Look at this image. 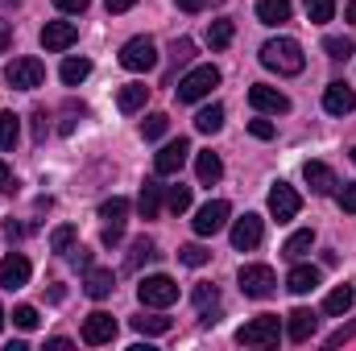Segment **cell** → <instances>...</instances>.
<instances>
[{
  "label": "cell",
  "mask_w": 356,
  "mask_h": 351,
  "mask_svg": "<svg viewBox=\"0 0 356 351\" xmlns=\"http://www.w3.org/2000/svg\"><path fill=\"white\" fill-rule=\"evenodd\" d=\"M298 207H302V198H298V190H294V186L277 182V186L269 190V215H273L277 223H290V219L298 215Z\"/></svg>",
  "instance_id": "cell-12"
},
{
  "label": "cell",
  "mask_w": 356,
  "mask_h": 351,
  "mask_svg": "<svg viewBox=\"0 0 356 351\" xmlns=\"http://www.w3.org/2000/svg\"><path fill=\"white\" fill-rule=\"evenodd\" d=\"M137 298H141V306H149V310H166V306H175L178 302V281L175 277H166V273L141 277Z\"/></svg>",
  "instance_id": "cell-3"
},
{
  "label": "cell",
  "mask_w": 356,
  "mask_h": 351,
  "mask_svg": "<svg viewBox=\"0 0 356 351\" xmlns=\"http://www.w3.org/2000/svg\"><path fill=\"white\" fill-rule=\"evenodd\" d=\"M344 17H348V21H353V25H356V0H353V4H348V8H344Z\"/></svg>",
  "instance_id": "cell-54"
},
{
  "label": "cell",
  "mask_w": 356,
  "mask_h": 351,
  "mask_svg": "<svg viewBox=\"0 0 356 351\" xmlns=\"http://www.w3.org/2000/svg\"><path fill=\"white\" fill-rule=\"evenodd\" d=\"M236 281H241V293L245 298H257V302H266V298L277 293V277H273L269 264H245L236 273Z\"/></svg>",
  "instance_id": "cell-6"
},
{
  "label": "cell",
  "mask_w": 356,
  "mask_h": 351,
  "mask_svg": "<svg viewBox=\"0 0 356 351\" xmlns=\"http://www.w3.org/2000/svg\"><path fill=\"white\" fill-rule=\"evenodd\" d=\"M46 132H50V116H46V108H33V141L42 145Z\"/></svg>",
  "instance_id": "cell-42"
},
{
  "label": "cell",
  "mask_w": 356,
  "mask_h": 351,
  "mask_svg": "<svg viewBox=\"0 0 356 351\" xmlns=\"http://www.w3.org/2000/svg\"><path fill=\"white\" fill-rule=\"evenodd\" d=\"M133 331H137V335H166V331H170V318H162V314H141V318H133Z\"/></svg>",
  "instance_id": "cell-31"
},
{
  "label": "cell",
  "mask_w": 356,
  "mask_h": 351,
  "mask_svg": "<svg viewBox=\"0 0 356 351\" xmlns=\"http://www.w3.org/2000/svg\"><path fill=\"white\" fill-rule=\"evenodd\" d=\"M112 289H116L112 268H88V277H83V293H88V298L104 302V298H112Z\"/></svg>",
  "instance_id": "cell-18"
},
{
  "label": "cell",
  "mask_w": 356,
  "mask_h": 351,
  "mask_svg": "<svg viewBox=\"0 0 356 351\" xmlns=\"http://www.w3.org/2000/svg\"><path fill=\"white\" fill-rule=\"evenodd\" d=\"M166 207L182 215V211H191V186H170V194H166Z\"/></svg>",
  "instance_id": "cell-40"
},
{
  "label": "cell",
  "mask_w": 356,
  "mask_h": 351,
  "mask_svg": "<svg viewBox=\"0 0 356 351\" xmlns=\"http://www.w3.org/2000/svg\"><path fill=\"white\" fill-rule=\"evenodd\" d=\"M353 162H356V149H353Z\"/></svg>",
  "instance_id": "cell-56"
},
{
  "label": "cell",
  "mask_w": 356,
  "mask_h": 351,
  "mask_svg": "<svg viewBox=\"0 0 356 351\" xmlns=\"http://www.w3.org/2000/svg\"><path fill=\"white\" fill-rule=\"evenodd\" d=\"M4 83L13 91H33L46 83V67L38 62V58H13L8 67H4Z\"/></svg>",
  "instance_id": "cell-7"
},
{
  "label": "cell",
  "mask_w": 356,
  "mask_h": 351,
  "mask_svg": "<svg viewBox=\"0 0 356 351\" xmlns=\"http://www.w3.org/2000/svg\"><path fill=\"white\" fill-rule=\"evenodd\" d=\"M186 157H191V141H186V137H178V141H166V145L154 153V174H158V178L178 174V170L186 166Z\"/></svg>",
  "instance_id": "cell-8"
},
{
  "label": "cell",
  "mask_w": 356,
  "mask_h": 351,
  "mask_svg": "<svg viewBox=\"0 0 356 351\" xmlns=\"http://www.w3.org/2000/svg\"><path fill=\"white\" fill-rule=\"evenodd\" d=\"M311 244H315V232H311V228H302V232H294V236L282 244V252H286L290 261H302V257L311 252Z\"/></svg>",
  "instance_id": "cell-27"
},
{
  "label": "cell",
  "mask_w": 356,
  "mask_h": 351,
  "mask_svg": "<svg viewBox=\"0 0 356 351\" xmlns=\"http://www.w3.org/2000/svg\"><path fill=\"white\" fill-rule=\"evenodd\" d=\"M0 327H4V306H0Z\"/></svg>",
  "instance_id": "cell-55"
},
{
  "label": "cell",
  "mask_w": 356,
  "mask_h": 351,
  "mask_svg": "<svg viewBox=\"0 0 356 351\" xmlns=\"http://www.w3.org/2000/svg\"><path fill=\"white\" fill-rule=\"evenodd\" d=\"M137 211H141V219H158V211H162V186H158V182H145V186H141Z\"/></svg>",
  "instance_id": "cell-23"
},
{
  "label": "cell",
  "mask_w": 356,
  "mask_h": 351,
  "mask_svg": "<svg viewBox=\"0 0 356 351\" xmlns=\"http://www.w3.org/2000/svg\"><path fill=\"white\" fill-rule=\"evenodd\" d=\"M13 323H17L21 331H33L42 318H38V310H33V306H17V310H13Z\"/></svg>",
  "instance_id": "cell-41"
},
{
  "label": "cell",
  "mask_w": 356,
  "mask_h": 351,
  "mask_svg": "<svg viewBox=\"0 0 356 351\" xmlns=\"http://www.w3.org/2000/svg\"><path fill=\"white\" fill-rule=\"evenodd\" d=\"M120 240H124V232H120V223H108V228H104V248H116Z\"/></svg>",
  "instance_id": "cell-45"
},
{
  "label": "cell",
  "mask_w": 356,
  "mask_h": 351,
  "mask_svg": "<svg viewBox=\"0 0 356 351\" xmlns=\"http://www.w3.org/2000/svg\"><path fill=\"white\" fill-rule=\"evenodd\" d=\"M277 339H282V318L277 314H257L236 331L241 348H277Z\"/></svg>",
  "instance_id": "cell-2"
},
{
  "label": "cell",
  "mask_w": 356,
  "mask_h": 351,
  "mask_svg": "<svg viewBox=\"0 0 356 351\" xmlns=\"http://www.w3.org/2000/svg\"><path fill=\"white\" fill-rule=\"evenodd\" d=\"M353 335H356V323H353V327H340L336 335H327V348H340V343H348Z\"/></svg>",
  "instance_id": "cell-48"
},
{
  "label": "cell",
  "mask_w": 356,
  "mask_h": 351,
  "mask_svg": "<svg viewBox=\"0 0 356 351\" xmlns=\"http://www.w3.org/2000/svg\"><path fill=\"white\" fill-rule=\"evenodd\" d=\"M323 50H327V58H336V62H348V58H353V37H340V33H332V37H323Z\"/></svg>",
  "instance_id": "cell-32"
},
{
  "label": "cell",
  "mask_w": 356,
  "mask_h": 351,
  "mask_svg": "<svg viewBox=\"0 0 356 351\" xmlns=\"http://www.w3.org/2000/svg\"><path fill=\"white\" fill-rule=\"evenodd\" d=\"M4 236H8V240H17V236H21V223H13V219H4Z\"/></svg>",
  "instance_id": "cell-53"
},
{
  "label": "cell",
  "mask_w": 356,
  "mask_h": 351,
  "mask_svg": "<svg viewBox=\"0 0 356 351\" xmlns=\"http://www.w3.org/2000/svg\"><path fill=\"white\" fill-rule=\"evenodd\" d=\"M54 4H58L63 12H88V4H91V0H54Z\"/></svg>",
  "instance_id": "cell-50"
},
{
  "label": "cell",
  "mask_w": 356,
  "mask_h": 351,
  "mask_svg": "<svg viewBox=\"0 0 356 351\" xmlns=\"http://www.w3.org/2000/svg\"><path fill=\"white\" fill-rule=\"evenodd\" d=\"M58 75H63V83H67V87H79V83L91 75V62H88V58H75V54H71V58L63 62V71H58Z\"/></svg>",
  "instance_id": "cell-28"
},
{
  "label": "cell",
  "mask_w": 356,
  "mask_h": 351,
  "mask_svg": "<svg viewBox=\"0 0 356 351\" xmlns=\"http://www.w3.org/2000/svg\"><path fill=\"white\" fill-rule=\"evenodd\" d=\"M323 108L332 112V116H348L356 108V91L348 87V83H327V91H323Z\"/></svg>",
  "instance_id": "cell-17"
},
{
  "label": "cell",
  "mask_w": 356,
  "mask_h": 351,
  "mask_svg": "<svg viewBox=\"0 0 356 351\" xmlns=\"http://www.w3.org/2000/svg\"><path fill=\"white\" fill-rule=\"evenodd\" d=\"M340 211L356 215V182H344V190H340Z\"/></svg>",
  "instance_id": "cell-43"
},
{
  "label": "cell",
  "mask_w": 356,
  "mask_h": 351,
  "mask_svg": "<svg viewBox=\"0 0 356 351\" xmlns=\"http://www.w3.org/2000/svg\"><path fill=\"white\" fill-rule=\"evenodd\" d=\"M158 252H154V240L149 236H141V240H133V252H129V268H137L141 261H154Z\"/></svg>",
  "instance_id": "cell-38"
},
{
  "label": "cell",
  "mask_w": 356,
  "mask_h": 351,
  "mask_svg": "<svg viewBox=\"0 0 356 351\" xmlns=\"http://www.w3.org/2000/svg\"><path fill=\"white\" fill-rule=\"evenodd\" d=\"M261 236H266L261 215H241V219L232 223V248H236V252H253V248L261 244Z\"/></svg>",
  "instance_id": "cell-13"
},
{
  "label": "cell",
  "mask_w": 356,
  "mask_h": 351,
  "mask_svg": "<svg viewBox=\"0 0 356 351\" xmlns=\"http://www.w3.org/2000/svg\"><path fill=\"white\" fill-rule=\"evenodd\" d=\"M195 174H199L203 186H211V182L224 178V162H220L216 153H199V157H195Z\"/></svg>",
  "instance_id": "cell-25"
},
{
  "label": "cell",
  "mask_w": 356,
  "mask_h": 351,
  "mask_svg": "<svg viewBox=\"0 0 356 351\" xmlns=\"http://www.w3.org/2000/svg\"><path fill=\"white\" fill-rule=\"evenodd\" d=\"M79 42V25L75 21H46L42 25V46L50 50V54H63V50H71Z\"/></svg>",
  "instance_id": "cell-9"
},
{
  "label": "cell",
  "mask_w": 356,
  "mask_h": 351,
  "mask_svg": "<svg viewBox=\"0 0 356 351\" xmlns=\"http://www.w3.org/2000/svg\"><path fill=\"white\" fill-rule=\"evenodd\" d=\"M29 261L21 257V252H8L4 261H0V289H21L25 281H29Z\"/></svg>",
  "instance_id": "cell-16"
},
{
  "label": "cell",
  "mask_w": 356,
  "mask_h": 351,
  "mask_svg": "<svg viewBox=\"0 0 356 351\" xmlns=\"http://www.w3.org/2000/svg\"><path fill=\"white\" fill-rule=\"evenodd\" d=\"M67 257H71V264H75V268H83V273L91 268V252H88V248H71Z\"/></svg>",
  "instance_id": "cell-47"
},
{
  "label": "cell",
  "mask_w": 356,
  "mask_h": 351,
  "mask_svg": "<svg viewBox=\"0 0 356 351\" xmlns=\"http://www.w3.org/2000/svg\"><path fill=\"white\" fill-rule=\"evenodd\" d=\"M232 37H236V25H232V21H211V25H207V46H211V50H228Z\"/></svg>",
  "instance_id": "cell-26"
},
{
  "label": "cell",
  "mask_w": 356,
  "mask_h": 351,
  "mask_svg": "<svg viewBox=\"0 0 356 351\" xmlns=\"http://www.w3.org/2000/svg\"><path fill=\"white\" fill-rule=\"evenodd\" d=\"M356 302V289L353 285H340V289H332L327 293V302H323V314H332V318H340V314H348Z\"/></svg>",
  "instance_id": "cell-24"
},
{
  "label": "cell",
  "mask_w": 356,
  "mask_h": 351,
  "mask_svg": "<svg viewBox=\"0 0 356 351\" xmlns=\"http://www.w3.org/2000/svg\"><path fill=\"white\" fill-rule=\"evenodd\" d=\"M195 306H199L203 314H211V310L220 306V289H216V285H199V289H195Z\"/></svg>",
  "instance_id": "cell-39"
},
{
  "label": "cell",
  "mask_w": 356,
  "mask_h": 351,
  "mask_svg": "<svg viewBox=\"0 0 356 351\" xmlns=\"http://www.w3.org/2000/svg\"><path fill=\"white\" fill-rule=\"evenodd\" d=\"M315 285H319V268L315 264H294L290 277H286V289L290 293H311Z\"/></svg>",
  "instance_id": "cell-21"
},
{
  "label": "cell",
  "mask_w": 356,
  "mask_h": 351,
  "mask_svg": "<svg viewBox=\"0 0 356 351\" xmlns=\"http://www.w3.org/2000/svg\"><path fill=\"white\" fill-rule=\"evenodd\" d=\"M195 128H199V132H207V137H211V132H220V128H224V108H220V103L203 108V112L195 116Z\"/></svg>",
  "instance_id": "cell-30"
},
{
  "label": "cell",
  "mask_w": 356,
  "mask_h": 351,
  "mask_svg": "<svg viewBox=\"0 0 356 351\" xmlns=\"http://www.w3.org/2000/svg\"><path fill=\"white\" fill-rule=\"evenodd\" d=\"M112 339H116V318L108 310H91L88 318H83V343L88 348H104Z\"/></svg>",
  "instance_id": "cell-11"
},
{
  "label": "cell",
  "mask_w": 356,
  "mask_h": 351,
  "mask_svg": "<svg viewBox=\"0 0 356 351\" xmlns=\"http://www.w3.org/2000/svg\"><path fill=\"white\" fill-rule=\"evenodd\" d=\"M124 215H129V198L112 194L108 203H99V219H108V223H124Z\"/></svg>",
  "instance_id": "cell-34"
},
{
  "label": "cell",
  "mask_w": 356,
  "mask_h": 351,
  "mask_svg": "<svg viewBox=\"0 0 356 351\" xmlns=\"http://www.w3.org/2000/svg\"><path fill=\"white\" fill-rule=\"evenodd\" d=\"M0 190H13V170L0 162Z\"/></svg>",
  "instance_id": "cell-52"
},
{
  "label": "cell",
  "mask_w": 356,
  "mask_h": 351,
  "mask_svg": "<svg viewBox=\"0 0 356 351\" xmlns=\"http://www.w3.org/2000/svg\"><path fill=\"white\" fill-rule=\"evenodd\" d=\"M290 0H257V21L261 25H286L290 21Z\"/></svg>",
  "instance_id": "cell-22"
},
{
  "label": "cell",
  "mask_w": 356,
  "mask_h": 351,
  "mask_svg": "<svg viewBox=\"0 0 356 351\" xmlns=\"http://www.w3.org/2000/svg\"><path fill=\"white\" fill-rule=\"evenodd\" d=\"M315 327H319V314L315 310H290L286 314V335H290V343H307L311 335H315Z\"/></svg>",
  "instance_id": "cell-15"
},
{
  "label": "cell",
  "mask_w": 356,
  "mask_h": 351,
  "mask_svg": "<svg viewBox=\"0 0 356 351\" xmlns=\"http://www.w3.org/2000/svg\"><path fill=\"white\" fill-rule=\"evenodd\" d=\"M211 87H220V71L216 67H195L191 75H182L178 79V103H199V99H207L211 95Z\"/></svg>",
  "instance_id": "cell-4"
},
{
  "label": "cell",
  "mask_w": 356,
  "mask_h": 351,
  "mask_svg": "<svg viewBox=\"0 0 356 351\" xmlns=\"http://www.w3.org/2000/svg\"><path fill=\"white\" fill-rule=\"evenodd\" d=\"M182 12H203V8H211V4H220V0H175Z\"/></svg>",
  "instance_id": "cell-46"
},
{
  "label": "cell",
  "mask_w": 356,
  "mask_h": 351,
  "mask_svg": "<svg viewBox=\"0 0 356 351\" xmlns=\"http://www.w3.org/2000/svg\"><path fill=\"white\" fill-rule=\"evenodd\" d=\"M302 8H307V17H311L315 25H323V21L336 17V0H302Z\"/></svg>",
  "instance_id": "cell-36"
},
{
  "label": "cell",
  "mask_w": 356,
  "mask_h": 351,
  "mask_svg": "<svg viewBox=\"0 0 356 351\" xmlns=\"http://www.w3.org/2000/svg\"><path fill=\"white\" fill-rule=\"evenodd\" d=\"M249 132H253L257 141H273V132H277V128H273L269 120H249Z\"/></svg>",
  "instance_id": "cell-44"
},
{
  "label": "cell",
  "mask_w": 356,
  "mask_h": 351,
  "mask_svg": "<svg viewBox=\"0 0 356 351\" xmlns=\"http://www.w3.org/2000/svg\"><path fill=\"white\" fill-rule=\"evenodd\" d=\"M302 178H307V186H311L315 194H332V190H336V174H332L323 162H307V166H302Z\"/></svg>",
  "instance_id": "cell-20"
},
{
  "label": "cell",
  "mask_w": 356,
  "mask_h": 351,
  "mask_svg": "<svg viewBox=\"0 0 356 351\" xmlns=\"http://www.w3.org/2000/svg\"><path fill=\"white\" fill-rule=\"evenodd\" d=\"M166 128H170V116L166 112H149L145 124H141V137L145 141H158V137H166Z\"/></svg>",
  "instance_id": "cell-33"
},
{
  "label": "cell",
  "mask_w": 356,
  "mask_h": 351,
  "mask_svg": "<svg viewBox=\"0 0 356 351\" xmlns=\"http://www.w3.org/2000/svg\"><path fill=\"white\" fill-rule=\"evenodd\" d=\"M120 67L133 71V75L154 71V67H158V46H154V37H129V42L120 46Z\"/></svg>",
  "instance_id": "cell-5"
},
{
  "label": "cell",
  "mask_w": 356,
  "mask_h": 351,
  "mask_svg": "<svg viewBox=\"0 0 356 351\" xmlns=\"http://www.w3.org/2000/svg\"><path fill=\"white\" fill-rule=\"evenodd\" d=\"M145 99H149V87H145V83H124V87L116 91V108H120L124 116L141 112V108H145Z\"/></svg>",
  "instance_id": "cell-19"
},
{
  "label": "cell",
  "mask_w": 356,
  "mask_h": 351,
  "mask_svg": "<svg viewBox=\"0 0 356 351\" xmlns=\"http://www.w3.org/2000/svg\"><path fill=\"white\" fill-rule=\"evenodd\" d=\"M75 240H79V232H75L71 223H63V228H54V232H50V248H54V252H71V248H75Z\"/></svg>",
  "instance_id": "cell-35"
},
{
  "label": "cell",
  "mask_w": 356,
  "mask_h": 351,
  "mask_svg": "<svg viewBox=\"0 0 356 351\" xmlns=\"http://www.w3.org/2000/svg\"><path fill=\"white\" fill-rule=\"evenodd\" d=\"M191 54H195V42H175V62H191Z\"/></svg>",
  "instance_id": "cell-49"
},
{
  "label": "cell",
  "mask_w": 356,
  "mask_h": 351,
  "mask_svg": "<svg viewBox=\"0 0 356 351\" xmlns=\"http://www.w3.org/2000/svg\"><path fill=\"white\" fill-rule=\"evenodd\" d=\"M261 67L266 71H277V75H298L307 67V54L294 37H269L261 46Z\"/></svg>",
  "instance_id": "cell-1"
},
{
  "label": "cell",
  "mask_w": 356,
  "mask_h": 351,
  "mask_svg": "<svg viewBox=\"0 0 356 351\" xmlns=\"http://www.w3.org/2000/svg\"><path fill=\"white\" fill-rule=\"evenodd\" d=\"M178 261H182V264H191V268H199V264H207V261H211V252H207L203 244H182V248H178Z\"/></svg>",
  "instance_id": "cell-37"
},
{
  "label": "cell",
  "mask_w": 356,
  "mask_h": 351,
  "mask_svg": "<svg viewBox=\"0 0 356 351\" xmlns=\"http://www.w3.org/2000/svg\"><path fill=\"white\" fill-rule=\"evenodd\" d=\"M17 141H21V120L13 112H0V149L8 153V149H17Z\"/></svg>",
  "instance_id": "cell-29"
},
{
  "label": "cell",
  "mask_w": 356,
  "mask_h": 351,
  "mask_svg": "<svg viewBox=\"0 0 356 351\" xmlns=\"http://www.w3.org/2000/svg\"><path fill=\"white\" fill-rule=\"evenodd\" d=\"M228 215H232V207H228L224 198H211V203H203V207L195 211V236H216V232L228 223Z\"/></svg>",
  "instance_id": "cell-10"
},
{
  "label": "cell",
  "mask_w": 356,
  "mask_h": 351,
  "mask_svg": "<svg viewBox=\"0 0 356 351\" xmlns=\"http://www.w3.org/2000/svg\"><path fill=\"white\" fill-rule=\"evenodd\" d=\"M133 4H137V0H104V8H108V12H129Z\"/></svg>",
  "instance_id": "cell-51"
},
{
  "label": "cell",
  "mask_w": 356,
  "mask_h": 351,
  "mask_svg": "<svg viewBox=\"0 0 356 351\" xmlns=\"http://www.w3.org/2000/svg\"><path fill=\"white\" fill-rule=\"evenodd\" d=\"M249 103H253L261 116H286V112H290V99L277 87H269V83H253V87H249Z\"/></svg>",
  "instance_id": "cell-14"
}]
</instances>
